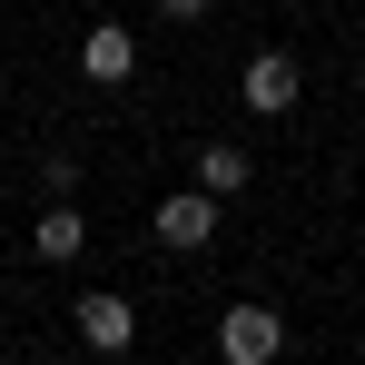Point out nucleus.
I'll list each match as a JSON object with an SVG mask.
<instances>
[{
  "mask_svg": "<svg viewBox=\"0 0 365 365\" xmlns=\"http://www.w3.org/2000/svg\"><path fill=\"white\" fill-rule=\"evenodd\" d=\"M79 346H99V356L119 365L128 346H138V306H128L119 287H89V297H79Z\"/></svg>",
  "mask_w": 365,
  "mask_h": 365,
  "instance_id": "obj_4",
  "label": "nucleus"
},
{
  "mask_svg": "<svg viewBox=\"0 0 365 365\" xmlns=\"http://www.w3.org/2000/svg\"><path fill=\"white\" fill-rule=\"evenodd\" d=\"M356 79H365V60H356Z\"/></svg>",
  "mask_w": 365,
  "mask_h": 365,
  "instance_id": "obj_9",
  "label": "nucleus"
},
{
  "mask_svg": "<svg viewBox=\"0 0 365 365\" xmlns=\"http://www.w3.org/2000/svg\"><path fill=\"white\" fill-rule=\"evenodd\" d=\"M79 247H89V217H79L69 197H50V207L30 217V257H50V267H60V257H79Z\"/></svg>",
  "mask_w": 365,
  "mask_h": 365,
  "instance_id": "obj_5",
  "label": "nucleus"
},
{
  "mask_svg": "<svg viewBox=\"0 0 365 365\" xmlns=\"http://www.w3.org/2000/svg\"><path fill=\"white\" fill-rule=\"evenodd\" d=\"M79 69H89L99 89H119V79H138V40H128V30H89V40H79Z\"/></svg>",
  "mask_w": 365,
  "mask_h": 365,
  "instance_id": "obj_6",
  "label": "nucleus"
},
{
  "mask_svg": "<svg viewBox=\"0 0 365 365\" xmlns=\"http://www.w3.org/2000/svg\"><path fill=\"white\" fill-rule=\"evenodd\" d=\"M237 99L257 109V119H287L306 99V69H297V50H257V60L237 69Z\"/></svg>",
  "mask_w": 365,
  "mask_h": 365,
  "instance_id": "obj_2",
  "label": "nucleus"
},
{
  "mask_svg": "<svg viewBox=\"0 0 365 365\" xmlns=\"http://www.w3.org/2000/svg\"><path fill=\"white\" fill-rule=\"evenodd\" d=\"M287 356V316H277V306H227V316H217V365H277Z\"/></svg>",
  "mask_w": 365,
  "mask_h": 365,
  "instance_id": "obj_1",
  "label": "nucleus"
},
{
  "mask_svg": "<svg viewBox=\"0 0 365 365\" xmlns=\"http://www.w3.org/2000/svg\"><path fill=\"white\" fill-rule=\"evenodd\" d=\"M247 178H257V158H247L237 138H217V148H197V187H207V197H237Z\"/></svg>",
  "mask_w": 365,
  "mask_h": 365,
  "instance_id": "obj_7",
  "label": "nucleus"
},
{
  "mask_svg": "<svg viewBox=\"0 0 365 365\" xmlns=\"http://www.w3.org/2000/svg\"><path fill=\"white\" fill-rule=\"evenodd\" d=\"M158 10H168V20H207V0H158Z\"/></svg>",
  "mask_w": 365,
  "mask_h": 365,
  "instance_id": "obj_8",
  "label": "nucleus"
},
{
  "mask_svg": "<svg viewBox=\"0 0 365 365\" xmlns=\"http://www.w3.org/2000/svg\"><path fill=\"white\" fill-rule=\"evenodd\" d=\"M217 207H227V197H207V187L187 178V187H168V197H158V217H148V227H158V247L197 257V247L217 237Z\"/></svg>",
  "mask_w": 365,
  "mask_h": 365,
  "instance_id": "obj_3",
  "label": "nucleus"
}]
</instances>
